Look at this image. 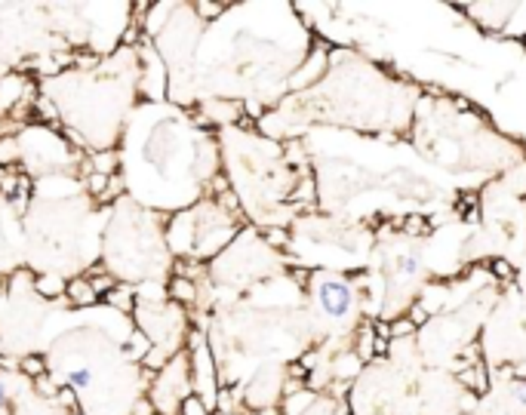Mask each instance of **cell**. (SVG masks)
Returning <instances> with one entry per match:
<instances>
[{"instance_id": "14", "label": "cell", "mask_w": 526, "mask_h": 415, "mask_svg": "<svg viewBox=\"0 0 526 415\" xmlns=\"http://www.w3.org/2000/svg\"><path fill=\"white\" fill-rule=\"evenodd\" d=\"M65 287H68V283H65L62 277H41V281H37V293H41V296H50V298L62 296Z\"/></svg>"}, {"instance_id": "3", "label": "cell", "mask_w": 526, "mask_h": 415, "mask_svg": "<svg viewBox=\"0 0 526 415\" xmlns=\"http://www.w3.org/2000/svg\"><path fill=\"white\" fill-rule=\"evenodd\" d=\"M375 262H379V304L375 314L382 323H394L415 308L428 289L434 271L428 268V243L404 228H385L375 240Z\"/></svg>"}, {"instance_id": "17", "label": "cell", "mask_w": 526, "mask_h": 415, "mask_svg": "<svg viewBox=\"0 0 526 415\" xmlns=\"http://www.w3.org/2000/svg\"><path fill=\"white\" fill-rule=\"evenodd\" d=\"M179 415H210V410H206L204 400H200L197 394H191V397H185V403H182Z\"/></svg>"}, {"instance_id": "9", "label": "cell", "mask_w": 526, "mask_h": 415, "mask_svg": "<svg viewBox=\"0 0 526 415\" xmlns=\"http://www.w3.org/2000/svg\"><path fill=\"white\" fill-rule=\"evenodd\" d=\"M170 296L175 302H194V298H197V287H194V281H188V277H173Z\"/></svg>"}, {"instance_id": "22", "label": "cell", "mask_w": 526, "mask_h": 415, "mask_svg": "<svg viewBox=\"0 0 526 415\" xmlns=\"http://www.w3.org/2000/svg\"><path fill=\"white\" fill-rule=\"evenodd\" d=\"M4 406H6V388L0 385V410H4Z\"/></svg>"}, {"instance_id": "13", "label": "cell", "mask_w": 526, "mask_h": 415, "mask_svg": "<svg viewBox=\"0 0 526 415\" xmlns=\"http://www.w3.org/2000/svg\"><path fill=\"white\" fill-rule=\"evenodd\" d=\"M19 369H22L25 375H31V379H41V375H47V363H43V357L37 354H28L19 360Z\"/></svg>"}, {"instance_id": "7", "label": "cell", "mask_w": 526, "mask_h": 415, "mask_svg": "<svg viewBox=\"0 0 526 415\" xmlns=\"http://www.w3.org/2000/svg\"><path fill=\"white\" fill-rule=\"evenodd\" d=\"M191 348H194V388H197V397L204 400V406H216V379H213V357L206 351V339L204 333L191 335Z\"/></svg>"}, {"instance_id": "4", "label": "cell", "mask_w": 526, "mask_h": 415, "mask_svg": "<svg viewBox=\"0 0 526 415\" xmlns=\"http://www.w3.org/2000/svg\"><path fill=\"white\" fill-rule=\"evenodd\" d=\"M480 357L490 373L526 363V296L517 289L499 296L496 308L486 317L480 329Z\"/></svg>"}, {"instance_id": "19", "label": "cell", "mask_w": 526, "mask_h": 415, "mask_svg": "<svg viewBox=\"0 0 526 415\" xmlns=\"http://www.w3.org/2000/svg\"><path fill=\"white\" fill-rule=\"evenodd\" d=\"M197 12H200L204 19L222 16V12H225V4H197Z\"/></svg>"}, {"instance_id": "1", "label": "cell", "mask_w": 526, "mask_h": 415, "mask_svg": "<svg viewBox=\"0 0 526 415\" xmlns=\"http://www.w3.org/2000/svg\"><path fill=\"white\" fill-rule=\"evenodd\" d=\"M409 139L422 158L462 179H499L526 160V151L517 148V142L505 139L477 114L459 111L453 99L422 96Z\"/></svg>"}, {"instance_id": "10", "label": "cell", "mask_w": 526, "mask_h": 415, "mask_svg": "<svg viewBox=\"0 0 526 415\" xmlns=\"http://www.w3.org/2000/svg\"><path fill=\"white\" fill-rule=\"evenodd\" d=\"M117 164H120V154H117V151H99V154H93V173H102V176H114Z\"/></svg>"}, {"instance_id": "23", "label": "cell", "mask_w": 526, "mask_h": 415, "mask_svg": "<svg viewBox=\"0 0 526 415\" xmlns=\"http://www.w3.org/2000/svg\"><path fill=\"white\" fill-rule=\"evenodd\" d=\"M256 415H281V412H277V410H275V406H271V410H259Z\"/></svg>"}, {"instance_id": "5", "label": "cell", "mask_w": 526, "mask_h": 415, "mask_svg": "<svg viewBox=\"0 0 526 415\" xmlns=\"http://www.w3.org/2000/svg\"><path fill=\"white\" fill-rule=\"evenodd\" d=\"M311 296H314L317 320H323V327H327L329 333L357 339L363 293L348 281L345 274H336V271H314V274H311Z\"/></svg>"}, {"instance_id": "11", "label": "cell", "mask_w": 526, "mask_h": 415, "mask_svg": "<svg viewBox=\"0 0 526 415\" xmlns=\"http://www.w3.org/2000/svg\"><path fill=\"white\" fill-rule=\"evenodd\" d=\"M108 304H114L117 311H133V302H135V293L129 287H114L112 293L105 296Z\"/></svg>"}, {"instance_id": "21", "label": "cell", "mask_w": 526, "mask_h": 415, "mask_svg": "<svg viewBox=\"0 0 526 415\" xmlns=\"http://www.w3.org/2000/svg\"><path fill=\"white\" fill-rule=\"evenodd\" d=\"M158 410H154V403L151 400H139V403L133 406V415H154Z\"/></svg>"}, {"instance_id": "16", "label": "cell", "mask_w": 526, "mask_h": 415, "mask_svg": "<svg viewBox=\"0 0 526 415\" xmlns=\"http://www.w3.org/2000/svg\"><path fill=\"white\" fill-rule=\"evenodd\" d=\"M108 185H112V176H102V173H89V179H87L89 194H96V197H102V194L108 191Z\"/></svg>"}, {"instance_id": "2", "label": "cell", "mask_w": 526, "mask_h": 415, "mask_svg": "<svg viewBox=\"0 0 526 415\" xmlns=\"http://www.w3.org/2000/svg\"><path fill=\"white\" fill-rule=\"evenodd\" d=\"M499 293L496 287L474 289L471 296L462 298L456 308L434 314L431 320H425L415 329V348L428 369H440V373H465L468 366H474L480 357L477 335L483 329L490 311L496 308Z\"/></svg>"}, {"instance_id": "6", "label": "cell", "mask_w": 526, "mask_h": 415, "mask_svg": "<svg viewBox=\"0 0 526 415\" xmlns=\"http://www.w3.org/2000/svg\"><path fill=\"white\" fill-rule=\"evenodd\" d=\"M471 415H526V379H514L511 369L490 373V391Z\"/></svg>"}, {"instance_id": "12", "label": "cell", "mask_w": 526, "mask_h": 415, "mask_svg": "<svg viewBox=\"0 0 526 415\" xmlns=\"http://www.w3.org/2000/svg\"><path fill=\"white\" fill-rule=\"evenodd\" d=\"M148 351H151V339H148L145 333H133L129 345L123 348V354H127L129 360H139V357H148Z\"/></svg>"}, {"instance_id": "15", "label": "cell", "mask_w": 526, "mask_h": 415, "mask_svg": "<svg viewBox=\"0 0 526 415\" xmlns=\"http://www.w3.org/2000/svg\"><path fill=\"white\" fill-rule=\"evenodd\" d=\"M68 385L74 388V391H83V388H89V385H93V373H89L87 366H77V369H71V373H68Z\"/></svg>"}, {"instance_id": "20", "label": "cell", "mask_w": 526, "mask_h": 415, "mask_svg": "<svg viewBox=\"0 0 526 415\" xmlns=\"http://www.w3.org/2000/svg\"><path fill=\"white\" fill-rule=\"evenodd\" d=\"M265 237H268V243H271V246H283V243H287V240H290L287 231H281V228H271Z\"/></svg>"}, {"instance_id": "18", "label": "cell", "mask_w": 526, "mask_h": 415, "mask_svg": "<svg viewBox=\"0 0 526 415\" xmlns=\"http://www.w3.org/2000/svg\"><path fill=\"white\" fill-rule=\"evenodd\" d=\"M35 385H37V391H41L43 397H58L56 381H53V379H47V375H41V379H35Z\"/></svg>"}, {"instance_id": "8", "label": "cell", "mask_w": 526, "mask_h": 415, "mask_svg": "<svg viewBox=\"0 0 526 415\" xmlns=\"http://www.w3.org/2000/svg\"><path fill=\"white\" fill-rule=\"evenodd\" d=\"M65 296H68V302L74 304V308H93V304L99 302V296L93 293V287H89L87 277L71 281L68 287H65Z\"/></svg>"}]
</instances>
